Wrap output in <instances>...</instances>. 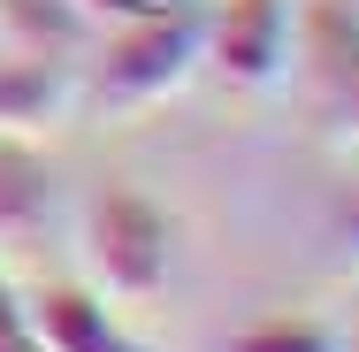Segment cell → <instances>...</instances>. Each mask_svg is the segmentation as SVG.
I'll return each instance as SVG.
<instances>
[{
	"instance_id": "cell-1",
	"label": "cell",
	"mask_w": 359,
	"mask_h": 352,
	"mask_svg": "<svg viewBox=\"0 0 359 352\" xmlns=\"http://www.w3.org/2000/svg\"><path fill=\"white\" fill-rule=\"evenodd\" d=\"M298 107L329 145H359V0H298L290 8V70Z\"/></svg>"
},
{
	"instance_id": "cell-2",
	"label": "cell",
	"mask_w": 359,
	"mask_h": 352,
	"mask_svg": "<svg viewBox=\"0 0 359 352\" xmlns=\"http://www.w3.org/2000/svg\"><path fill=\"white\" fill-rule=\"evenodd\" d=\"M207 62V23L191 8L176 15H145V23H115L107 62L92 77V107L100 115H145L161 100H176Z\"/></svg>"
},
{
	"instance_id": "cell-3",
	"label": "cell",
	"mask_w": 359,
	"mask_h": 352,
	"mask_svg": "<svg viewBox=\"0 0 359 352\" xmlns=\"http://www.w3.org/2000/svg\"><path fill=\"white\" fill-rule=\"evenodd\" d=\"M84 253L107 283V299L145 306L168 283V214L130 184H100L92 207H84Z\"/></svg>"
},
{
	"instance_id": "cell-4",
	"label": "cell",
	"mask_w": 359,
	"mask_h": 352,
	"mask_svg": "<svg viewBox=\"0 0 359 352\" xmlns=\"http://www.w3.org/2000/svg\"><path fill=\"white\" fill-rule=\"evenodd\" d=\"M207 54L237 92H276L290 70V0H229L207 31Z\"/></svg>"
},
{
	"instance_id": "cell-5",
	"label": "cell",
	"mask_w": 359,
	"mask_h": 352,
	"mask_svg": "<svg viewBox=\"0 0 359 352\" xmlns=\"http://www.w3.org/2000/svg\"><path fill=\"white\" fill-rule=\"evenodd\" d=\"M69 107H76V70H69V54H8L0 62V138H23V145H39V138H54L62 123H69Z\"/></svg>"
},
{
	"instance_id": "cell-6",
	"label": "cell",
	"mask_w": 359,
	"mask_h": 352,
	"mask_svg": "<svg viewBox=\"0 0 359 352\" xmlns=\"http://www.w3.org/2000/svg\"><path fill=\"white\" fill-rule=\"evenodd\" d=\"M23 314H31L39 352H145L138 337L107 314V299H92V291H76V283H46Z\"/></svg>"
},
{
	"instance_id": "cell-7",
	"label": "cell",
	"mask_w": 359,
	"mask_h": 352,
	"mask_svg": "<svg viewBox=\"0 0 359 352\" xmlns=\"http://www.w3.org/2000/svg\"><path fill=\"white\" fill-rule=\"evenodd\" d=\"M54 214V176L23 138H0V245H39Z\"/></svg>"
},
{
	"instance_id": "cell-8",
	"label": "cell",
	"mask_w": 359,
	"mask_h": 352,
	"mask_svg": "<svg viewBox=\"0 0 359 352\" xmlns=\"http://www.w3.org/2000/svg\"><path fill=\"white\" fill-rule=\"evenodd\" d=\"M0 31L23 54H69L76 39L92 31V15L76 0H0Z\"/></svg>"
},
{
	"instance_id": "cell-9",
	"label": "cell",
	"mask_w": 359,
	"mask_h": 352,
	"mask_svg": "<svg viewBox=\"0 0 359 352\" xmlns=\"http://www.w3.org/2000/svg\"><path fill=\"white\" fill-rule=\"evenodd\" d=\"M222 352H344V345H337L329 322H313V314H283V322H252L245 337H229Z\"/></svg>"
},
{
	"instance_id": "cell-10",
	"label": "cell",
	"mask_w": 359,
	"mask_h": 352,
	"mask_svg": "<svg viewBox=\"0 0 359 352\" xmlns=\"http://www.w3.org/2000/svg\"><path fill=\"white\" fill-rule=\"evenodd\" d=\"M92 23H145V15H176V8H191V0H76Z\"/></svg>"
},
{
	"instance_id": "cell-11",
	"label": "cell",
	"mask_w": 359,
	"mask_h": 352,
	"mask_svg": "<svg viewBox=\"0 0 359 352\" xmlns=\"http://www.w3.org/2000/svg\"><path fill=\"white\" fill-rule=\"evenodd\" d=\"M329 253H337V268H352V276H359V192L329 207Z\"/></svg>"
},
{
	"instance_id": "cell-12",
	"label": "cell",
	"mask_w": 359,
	"mask_h": 352,
	"mask_svg": "<svg viewBox=\"0 0 359 352\" xmlns=\"http://www.w3.org/2000/svg\"><path fill=\"white\" fill-rule=\"evenodd\" d=\"M0 352H39L31 314H23V299H15V283H8V276H0Z\"/></svg>"
}]
</instances>
